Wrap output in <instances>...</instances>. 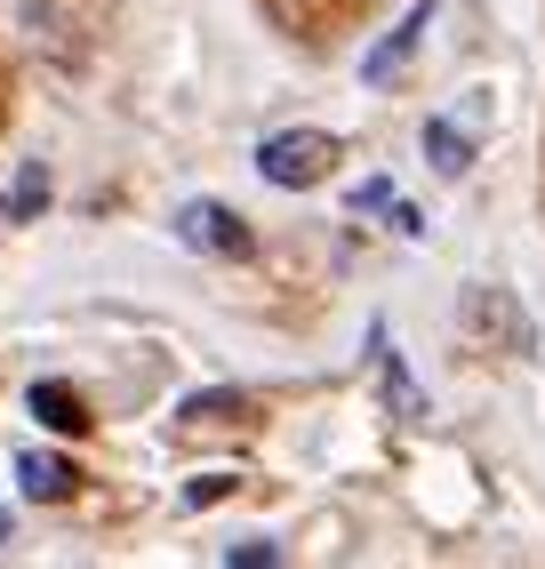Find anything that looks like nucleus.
I'll list each match as a JSON object with an SVG mask.
<instances>
[{"mask_svg":"<svg viewBox=\"0 0 545 569\" xmlns=\"http://www.w3.org/2000/svg\"><path fill=\"white\" fill-rule=\"evenodd\" d=\"M337 161H345V144L329 129H272L257 144V169H265V184H281V193H314V184H329Z\"/></svg>","mask_w":545,"mask_h":569,"instance_id":"f257e3e1","label":"nucleus"},{"mask_svg":"<svg viewBox=\"0 0 545 569\" xmlns=\"http://www.w3.org/2000/svg\"><path fill=\"white\" fill-rule=\"evenodd\" d=\"M457 329L474 337V346H489V353H529L537 346V329L514 306V289H489V281H474V289L457 297Z\"/></svg>","mask_w":545,"mask_h":569,"instance_id":"f03ea898","label":"nucleus"},{"mask_svg":"<svg viewBox=\"0 0 545 569\" xmlns=\"http://www.w3.org/2000/svg\"><path fill=\"white\" fill-rule=\"evenodd\" d=\"M177 241H185V249H209V257H249V249H257V233H249L225 201H185V209H177Z\"/></svg>","mask_w":545,"mask_h":569,"instance_id":"7ed1b4c3","label":"nucleus"},{"mask_svg":"<svg viewBox=\"0 0 545 569\" xmlns=\"http://www.w3.org/2000/svg\"><path fill=\"white\" fill-rule=\"evenodd\" d=\"M425 24H434V0H417V9H409V17H402L394 32H385V41H377L369 57H361V81H369V89H385V81H394V72H402V64L417 57V41H425Z\"/></svg>","mask_w":545,"mask_h":569,"instance_id":"20e7f679","label":"nucleus"},{"mask_svg":"<svg viewBox=\"0 0 545 569\" xmlns=\"http://www.w3.org/2000/svg\"><path fill=\"white\" fill-rule=\"evenodd\" d=\"M17 481H24L32 506H65L72 489H81V466L57 458V449H24V458H17Z\"/></svg>","mask_w":545,"mask_h":569,"instance_id":"39448f33","label":"nucleus"},{"mask_svg":"<svg viewBox=\"0 0 545 569\" xmlns=\"http://www.w3.org/2000/svg\"><path fill=\"white\" fill-rule=\"evenodd\" d=\"M24 409L41 417L49 433H89V401H81V393H65V386H49V377L24 393Z\"/></svg>","mask_w":545,"mask_h":569,"instance_id":"423d86ee","label":"nucleus"},{"mask_svg":"<svg viewBox=\"0 0 545 569\" xmlns=\"http://www.w3.org/2000/svg\"><path fill=\"white\" fill-rule=\"evenodd\" d=\"M425 161H434L442 177H465L474 169V137H465L457 121H425Z\"/></svg>","mask_w":545,"mask_h":569,"instance_id":"0eeeda50","label":"nucleus"},{"mask_svg":"<svg viewBox=\"0 0 545 569\" xmlns=\"http://www.w3.org/2000/svg\"><path fill=\"white\" fill-rule=\"evenodd\" d=\"M41 201H49V169H41V161H24V177H17V193L0 201V217L24 224V217H41Z\"/></svg>","mask_w":545,"mask_h":569,"instance_id":"6e6552de","label":"nucleus"},{"mask_svg":"<svg viewBox=\"0 0 545 569\" xmlns=\"http://www.w3.org/2000/svg\"><path fill=\"white\" fill-rule=\"evenodd\" d=\"M377 369H385V393L402 401V417H425V401H417V386H409V369H402V353L377 337Z\"/></svg>","mask_w":545,"mask_h":569,"instance_id":"1a4fd4ad","label":"nucleus"},{"mask_svg":"<svg viewBox=\"0 0 545 569\" xmlns=\"http://www.w3.org/2000/svg\"><path fill=\"white\" fill-rule=\"evenodd\" d=\"M241 409H249L241 393H192V401H185L192 426H241Z\"/></svg>","mask_w":545,"mask_h":569,"instance_id":"9d476101","label":"nucleus"},{"mask_svg":"<svg viewBox=\"0 0 545 569\" xmlns=\"http://www.w3.org/2000/svg\"><path fill=\"white\" fill-rule=\"evenodd\" d=\"M225 498H232V473H192V481H185V506H192V513H201V506H225Z\"/></svg>","mask_w":545,"mask_h":569,"instance_id":"9b49d317","label":"nucleus"},{"mask_svg":"<svg viewBox=\"0 0 545 569\" xmlns=\"http://www.w3.org/2000/svg\"><path fill=\"white\" fill-rule=\"evenodd\" d=\"M225 561H232V569H272V561H281V546H265V538H232Z\"/></svg>","mask_w":545,"mask_h":569,"instance_id":"f8f14e48","label":"nucleus"},{"mask_svg":"<svg viewBox=\"0 0 545 569\" xmlns=\"http://www.w3.org/2000/svg\"><path fill=\"white\" fill-rule=\"evenodd\" d=\"M0 538H9V513H0Z\"/></svg>","mask_w":545,"mask_h":569,"instance_id":"ddd939ff","label":"nucleus"}]
</instances>
